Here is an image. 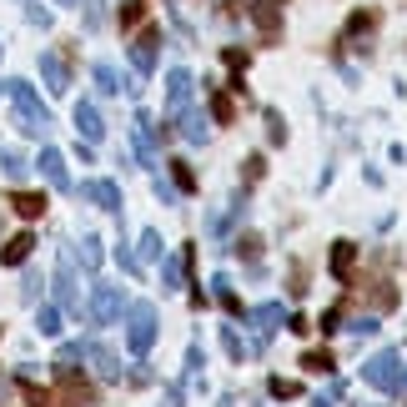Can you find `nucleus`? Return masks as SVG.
<instances>
[{
    "label": "nucleus",
    "instance_id": "f257e3e1",
    "mask_svg": "<svg viewBox=\"0 0 407 407\" xmlns=\"http://www.w3.org/2000/svg\"><path fill=\"white\" fill-rule=\"evenodd\" d=\"M11 101H16V111H21V131H26V136H45L50 116H45V106L35 101V91H30L26 81H11Z\"/></svg>",
    "mask_w": 407,
    "mask_h": 407
},
{
    "label": "nucleus",
    "instance_id": "f03ea898",
    "mask_svg": "<svg viewBox=\"0 0 407 407\" xmlns=\"http://www.w3.org/2000/svg\"><path fill=\"white\" fill-rule=\"evenodd\" d=\"M91 317H96V327H111L116 317H121V286L101 281V286H96V297H91Z\"/></svg>",
    "mask_w": 407,
    "mask_h": 407
},
{
    "label": "nucleus",
    "instance_id": "7ed1b4c3",
    "mask_svg": "<svg viewBox=\"0 0 407 407\" xmlns=\"http://www.w3.org/2000/svg\"><path fill=\"white\" fill-rule=\"evenodd\" d=\"M151 342H156V312H151L146 302H136V307H131V347H136V352H146Z\"/></svg>",
    "mask_w": 407,
    "mask_h": 407
},
{
    "label": "nucleus",
    "instance_id": "20e7f679",
    "mask_svg": "<svg viewBox=\"0 0 407 407\" xmlns=\"http://www.w3.org/2000/svg\"><path fill=\"white\" fill-rule=\"evenodd\" d=\"M40 171H45V177L55 182V186H71V171H66V161H61V151H40Z\"/></svg>",
    "mask_w": 407,
    "mask_h": 407
},
{
    "label": "nucleus",
    "instance_id": "39448f33",
    "mask_svg": "<svg viewBox=\"0 0 407 407\" xmlns=\"http://www.w3.org/2000/svg\"><path fill=\"white\" fill-rule=\"evenodd\" d=\"M76 126H81V136H96V141H101V131H106L101 111H96L91 101H81V106H76Z\"/></svg>",
    "mask_w": 407,
    "mask_h": 407
},
{
    "label": "nucleus",
    "instance_id": "423d86ee",
    "mask_svg": "<svg viewBox=\"0 0 407 407\" xmlns=\"http://www.w3.org/2000/svg\"><path fill=\"white\" fill-rule=\"evenodd\" d=\"M91 201H101V211H121V191H116V182H91Z\"/></svg>",
    "mask_w": 407,
    "mask_h": 407
},
{
    "label": "nucleus",
    "instance_id": "0eeeda50",
    "mask_svg": "<svg viewBox=\"0 0 407 407\" xmlns=\"http://www.w3.org/2000/svg\"><path fill=\"white\" fill-rule=\"evenodd\" d=\"M40 71H45V81H50V91H66V81H71V71H66V61H55V55H45V61H40Z\"/></svg>",
    "mask_w": 407,
    "mask_h": 407
},
{
    "label": "nucleus",
    "instance_id": "6e6552de",
    "mask_svg": "<svg viewBox=\"0 0 407 407\" xmlns=\"http://www.w3.org/2000/svg\"><path fill=\"white\" fill-rule=\"evenodd\" d=\"M131 55H136V71H151V61H156V35H141V40L131 45Z\"/></svg>",
    "mask_w": 407,
    "mask_h": 407
},
{
    "label": "nucleus",
    "instance_id": "1a4fd4ad",
    "mask_svg": "<svg viewBox=\"0 0 407 407\" xmlns=\"http://www.w3.org/2000/svg\"><path fill=\"white\" fill-rule=\"evenodd\" d=\"M55 297H61L66 307H76V277H71V267L55 272Z\"/></svg>",
    "mask_w": 407,
    "mask_h": 407
},
{
    "label": "nucleus",
    "instance_id": "9d476101",
    "mask_svg": "<svg viewBox=\"0 0 407 407\" xmlns=\"http://www.w3.org/2000/svg\"><path fill=\"white\" fill-rule=\"evenodd\" d=\"M30 247H35L30 237H16V242H6V252H0V262H6V267H16V262H26V257H30Z\"/></svg>",
    "mask_w": 407,
    "mask_h": 407
},
{
    "label": "nucleus",
    "instance_id": "9b49d317",
    "mask_svg": "<svg viewBox=\"0 0 407 407\" xmlns=\"http://www.w3.org/2000/svg\"><path fill=\"white\" fill-rule=\"evenodd\" d=\"M186 96H191V76L186 71H171V106H186Z\"/></svg>",
    "mask_w": 407,
    "mask_h": 407
},
{
    "label": "nucleus",
    "instance_id": "f8f14e48",
    "mask_svg": "<svg viewBox=\"0 0 407 407\" xmlns=\"http://www.w3.org/2000/svg\"><path fill=\"white\" fill-rule=\"evenodd\" d=\"M96 91H121V76L111 66H96Z\"/></svg>",
    "mask_w": 407,
    "mask_h": 407
},
{
    "label": "nucleus",
    "instance_id": "ddd939ff",
    "mask_svg": "<svg viewBox=\"0 0 407 407\" xmlns=\"http://www.w3.org/2000/svg\"><path fill=\"white\" fill-rule=\"evenodd\" d=\"M182 131H186V141H206V121H201L196 111H191L186 121H182Z\"/></svg>",
    "mask_w": 407,
    "mask_h": 407
},
{
    "label": "nucleus",
    "instance_id": "4468645a",
    "mask_svg": "<svg viewBox=\"0 0 407 407\" xmlns=\"http://www.w3.org/2000/svg\"><path fill=\"white\" fill-rule=\"evenodd\" d=\"M367 377H372V382H382V387H387V382H392V357H377V362H372V367H367Z\"/></svg>",
    "mask_w": 407,
    "mask_h": 407
},
{
    "label": "nucleus",
    "instance_id": "2eb2a0df",
    "mask_svg": "<svg viewBox=\"0 0 407 407\" xmlns=\"http://www.w3.org/2000/svg\"><path fill=\"white\" fill-rule=\"evenodd\" d=\"M0 161H6V171H11L16 182L26 177V156H21V151H0Z\"/></svg>",
    "mask_w": 407,
    "mask_h": 407
},
{
    "label": "nucleus",
    "instance_id": "dca6fc26",
    "mask_svg": "<svg viewBox=\"0 0 407 407\" xmlns=\"http://www.w3.org/2000/svg\"><path fill=\"white\" fill-rule=\"evenodd\" d=\"M91 362H96V372H111V367H116V357H111V347H101V342L91 347Z\"/></svg>",
    "mask_w": 407,
    "mask_h": 407
},
{
    "label": "nucleus",
    "instance_id": "f3484780",
    "mask_svg": "<svg viewBox=\"0 0 407 407\" xmlns=\"http://www.w3.org/2000/svg\"><path fill=\"white\" fill-rule=\"evenodd\" d=\"M16 211H21V216H40V211H45V196H21Z\"/></svg>",
    "mask_w": 407,
    "mask_h": 407
},
{
    "label": "nucleus",
    "instance_id": "a211bd4d",
    "mask_svg": "<svg viewBox=\"0 0 407 407\" xmlns=\"http://www.w3.org/2000/svg\"><path fill=\"white\" fill-rule=\"evenodd\" d=\"M141 257H146V262L161 257V237H156V231H146V237H141Z\"/></svg>",
    "mask_w": 407,
    "mask_h": 407
},
{
    "label": "nucleus",
    "instance_id": "6ab92c4d",
    "mask_svg": "<svg viewBox=\"0 0 407 407\" xmlns=\"http://www.w3.org/2000/svg\"><path fill=\"white\" fill-rule=\"evenodd\" d=\"M347 262H352V247L337 242V247H332V267H337V272H347Z\"/></svg>",
    "mask_w": 407,
    "mask_h": 407
},
{
    "label": "nucleus",
    "instance_id": "aec40b11",
    "mask_svg": "<svg viewBox=\"0 0 407 407\" xmlns=\"http://www.w3.org/2000/svg\"><path fill=\"white\" fill-rule=\"evenodd\" d=\"M21 392H26V402H30V407H50V397H45L40 387H30V382H21Z\"/></svg>",
    "mask_w": 407,
    "mask_h": 407
},
{
    "label": "nucleus",
    "instance_id": "412c9836",
    "mask_svg": "<svg viewBox=\"0 0 407 407\" xmlns=\"http://www.w3.org/2000/svg\"><path fill=\"white\" fill-rule=\"evenodd\" d=\"M171 171H177V186H182V191H191V186H196V177H191V171H186L182 161H177V166H171Z\"/></svg>",
    "mask_w": 407,
    "mask_h": 407
},
{
    "label": "nucleus",
    "instance_id": "4be33fe9",
    "mask_svg": "<svg viewBox=\"0 0 407 407\" xmlns=\"http://www.w3.org/2000/svg\"><path fill=\"white\" fill-rule=\"evenodd\" d=\"M40 332H50V337L61 332V312H40Z\"/></svg>",
    "mask_w": 407,
    "mask_h": 407
},
{
    "label": "nucleus",
    "instance_id": "5701e85b",
    "mask_svg": "<svg viewBox=\"0 0 407 407\" xmlns=\"http://www.w3.org/2000/svg\"><path fill=\"white\" fill-rule=\"evenodd\" d=\"M307 367H317V372H327V367H332V357H327V352H312V357H307Z\"/></svg>",
    "mask_w": 407,
    "mask_h": 407
},
{
    "label": "nucleus",
    "instance_id": "b1692460",
    "mask_svg": "<svg viewBox=\"0 0 407 407\" xmlns=\"http://www.w3.org/2000/svg\"><path fill=\"white\" fill-rule=\"evenodd\" d=\"M61 6H76V0H61Z\"/></svg>",
    "mask_w": 407,
    "mask_h": 407
}]
</instances>
